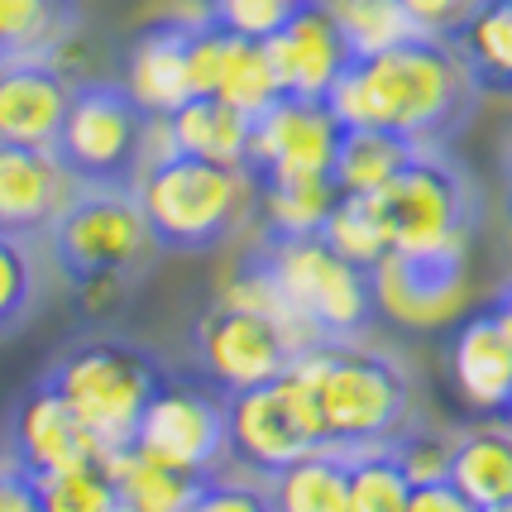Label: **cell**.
I'll return each instance as SVG.
<instances>
[{
  "instance_id": "6da1fadb",
  "label": "cell",
  "mask_w": 512,
  "mask_h": 512,
  "mask_svg": "<svg viewBox=\"0 0 512 512\" xmlns=\"http://www.w3.org/2000/svg\"><path fill=\"white\" fill-rule=\"evenodd\" d=\"M326 106L340 125L388 130L412 139L417 149H441L450 134L465 130L479 106V87L469 82L446 39L417 34L383 53L350 58Z\"/></svg>"
},
{
  "instance_id": "7a4b0ae2",
  "label": "cell",
  "mask_w": 512,
  "mask_h": 512,
  "mask_svg": "<svg viewBox=\"0 0 512 512\" xmlns=\"http://www.w3.org/2000/svg\"><path fill=\"white\" fill-rule=\"evenodd\" d=\"M240 283L254 288V302L278 312L312 345H355L379 316L374 268L350 264L321 235H273L264 230L249 249Z\"/></svg>"
},
{
  "instance_id": "3957f363",
  "label": "cell",
  "mask_w": 512,
  "mask_h": 512,
  "mask_svg": "<svg viewBox=\"0 0 512 512\" xmlns=\"http://www.w3.org/2000/svg\"><path fill=\"white\" fill-rule=\"evenodd\" d=\"M134 201L158 249L206 254L249 221L254 187H249L245 168L158 149L134 182Z\"/></svg>"
},
{
  "instance_id": "277c9868",
  "label": "cell",
  "mask_w": 512,
  "mask_h": 512,
  "mask_svg": "<svg viewBox=\"0 0 512 512\" xmlns=\"http://www.w3.org/2000/svg\"><path fill=\"white\" fill-rule=\"evenodd\" d=\"M297 374L312 383L331 450L383 446L402 436L412 412V383L393 355L359 350V345H316L297 364Z\"/></svg>"
},
{
  "instance_id": "5b68a950",
  "label": "cell",
  "mask_w": 512,
  "mask_h": 512,
  "mask_svg": "<svg viewBox=\"0 0 512 512\" xmlns=\"http://www.w3.org/2000/svg\"><path fill=\"white\" fill-rule=\"evenodd\" d=\"M44 379L87 422L101 455H115V450L130 446L144 407L173 383V374L149 350L101 335V340H82V345L63 350L44 369Z\"/></svg>"
},
{
  "instance_id": "8992f818",
  "label": "cell",
  "mask_w": 512,
  "mask_h": 512,
  "mask_svg": "<svg viewBox=\"0 0 512 512\" xmlns=\"http://www.w3.org/2000/svg\"><path fill=\"white\" fill-rule=\"evenodd\" d=\"M154 139L158 120L125 91V82H72L63 125L48 154L77 187L134 192L139 173L149 168Z\"/></svg>"
},
{
  "instance_id": "52a82bcc",
  "label": "cell",
  "mask_w": 512,
  "mask_h": 512,
  "mask_svg": "<svg viewBox=\"0 0 512 512\" xmlns=\"http://www.w3.org/2000/svg\"><path fill=\"white\" fill-rule=\"evenodd\" d=\"M388 254H465L479 201L441 149H417L379 192H369Z\"/></svg>"
},
{
  "instance_id": "ba28073f",
  "label": "cell",
  "mask_w": 512,
  "mask_h": 512,
  "mask_svg": "<svg viewBox=\"0 0 512 512\" xmlns=\"http://www.w3.org/2000/svg\"><path fill=\"white\" fill-rule=\"evenodd\" d=\"M44 235L63 283L77 292L125 283L130 273H139L154 245L134 192H111V187H72V197L58 206Z\"/></svg>"
},
{
  "instance_id": "9c48e42d",
  "label": "cell",
  "mask_w": 512,
  "mask_h": 512,
  "mask_svg": "<svg viewBox=\"0 0 512 512\" xmlns=\"http://www.w3.org/2000/svg\"><path fill=\"white\" fill-rule=\"evenodd\" d=\"M312 450L331 446H326V426L316 412L312 383L297 369L283 379L225 393V460L268 479L273 469L292 465Z\"/></svg>"
},
{
  "instance_id": "30bf717a",
  "label": "cell",
  "mask_w": 512,
  "mask_h": 512,
  "mask_svg": "<svg viewBox=\"0 0 512 512\" xmlns=\"http://www.w3.org/2000/svg\"><path fill=\"white\" fill-rule=\"evenodd\" d=\"M312 350V340L297 335L278 312H268L264 302L230 297L197 321V359L221 398L254 388V383L283 379Z\"/></svg>"
},
{
  "instance_id": "8fae6325",
  "label": "cell",
  "mask_w": 512,
  "mask_h": 512,
  "mask_svg": "<svg viewBox=\"0 0 512 512\" xmlns=\"http://www.w3.org/2000/svg\"><path fill=\"white\" fill-rule=\"evenodd\" d=\"M340 130H345V125L331 115L326 101L278 96L273 106H264L259 115H249V144H245V163H240L249 187L331 178L335 149H340Z\"/></svg>"
},
{
  "instance_id": "7c38bea8",
  "label": "cell",
  "mask_w": 512,
  "mask_h": 512,
  "mask_svg": "<svg viewBox=\"0 0 512 512\" xmlns=\"http://www.w3.org/2000/svg\"><path fill=\"white\" fill-rule=\"evenodd\" d=\"M125 450L178 474H216L225 460V398H206L173 379L144 407Z\"/></svg>"
},
{
  "instance_id": "4fadbf2b",
  "label": "cell",
  "mask_w": 512,
  "mask_h": 512,
  "mask_svg": "<svg viewBox=\"0 0 512 512\" xmlns=\"http://www.w3.org/2000/svg\"><path fill=\"white\" fill-rule=\"evenodd\" d=\"M10 450L29 479H53V474L101 465L96 436L44 374L24 388L15 412H10Z\"/></svg>"
},
{
  "instance_id": "5bb4252c",
  "label": "cell",
  "mask_w": 512,
  "mask_h": 512,
  "mask_svg": "<svg viewBox=\"0 0 512 512\" xmlns=\"http://www.w3.org/2000/svg\"><path fill=\"white\" fill-rule=\"evenodd\" d=\"M268 67L278 77L283 96H302V101H326L340 72L350 67V44L335 24L331 0H307L292 5V15L278 24V34L264 39Z\"/></svg>"
},
{
  "instance_id": "9a60e30c",
  "label": "cell",
  "mask_w": 512,
  "mask_h": 512,
  "mask_svg": "<svg viewBox=\"0 0 512 512\" xmlns=\"http://www.w3.org/2000/svg\"><path fill=\"white\" fill-rule=\"evenodd\" d=\"M72 82L53 58H0V144L53 149Z\"/></svg>"
},
{
  "instance_id": "2e32d148",
  "label": "cell",
  "mask_w": 512,
  "mask_h": 512,
  "mask_svg": "<svg viewBox=\"0 0 512 512\" xmlns=\"http://www.w3.org/2000/svg\"><path fill=\"white\" fill-rule=\"evenodd\" d=\"M379 312L407 326H431L465 292V254H383L374 264Z\"/></svg>"
},
{
  "instance_id": "e0dca14e",
  "label": "cell",
  "mask_w": 512,
  "mask_h": 512,
  "mask_svg": "<svg viewBox=\"0 0 512 512\" xmlns=\"http://www.w3.org/2000/svg\"><path fill=\"white\" fill-rule=\"evenodd\" d=\"M77 182L58 168L48 149L0 144V235H34L48 230L58 206L72 197Z\"/></svg>"
},
{
  "instance_id": "ac0fdd59",
  "label": "cell",
  "mask_w": 512,
  "mask_h": 512,
  "mask_svg": "<svg viewBox=\"0 0 512 512\" xmlns=\"http://www.w3.org/2000/svg\"><path fill=\"white\" fill-rule=\"evenodd\" d=\"M187 24H192V15H168V20L144 24L130 48L125 91L154 120L173 115L192 96V82H187Z\"/></svg>"
},
{
  "instance_id": "d6986e66",
  "label": "cell",
  "mask_w": 512,
  "mask_h": 512,
  "mask_svg": "<svg viewBox=\"0 0 512 512\" xmlns=\"http://www.w3.org/2000/svg\"><path fill=\"white\" fill-rule=\"evenodd\" d=\"M450 369L465 402H474L479 412L503 417V407L512 398V340L493 326L484 312H474L450 340Z\"/></svg>"
},
{
  "instance_id": "ffe728a7",
  "label": "cell",
  "mask_w": 512,
  "mask_h": 512,
  "mask_svg": "<svg viewBox=\"0 0 512 512\" xmlns=\"http://www.w3.org/2000/svg\"><path fill=\"white\" fill-rule=\"evenodd\" d=\"M446 44L479 96H512V0H474L465 20L446 34Z\"/></svg>"
},
{
  "instance_id": "44dd1931",
  "label": "cell",
  "mask_w": 512,
  "mask_h": 512,
  "mask_svg": "<svg viewBox=\"0 0 512 512\" xmlns=\"http://www.w3.org/2000/svg\"><path fill=\"white\" fill-rule=\"evenodd\" d=\"M158 139L173 154H192L240 168L249 144V115H240L221 96H187L178 111L158 120Z\"/></svg>"
},
{
  "instance_id": "7402d4cb",
  "label": "cell",
  "mask_w": 512,
  "mask_h": 512,
  "mask_svg": "<svg viewBox=\"0 0 512 512\" xmlns=\"http://www.w3.org/2000/svg\"><path fill=\"white\" fill-rule=\"evenodd\" d=\"M273 512H350V460L345 450H312L264 479Z\"/></svg>"
},
{
  "instance_id": "603a6c76",
  "label": "cell",
  "mask_w": 512,
  "mask_h": 512,
  "mask_svg": "<svg viewBox=\"0 0 512 512\" xmlns=\"http://www.w3.org/2000/svg\"><path fill=\"white\" fill-rule=\"evenodd\" d=\"M101 469L111 479L115 498L130 512H187L197 503L201 484L211 474H178V469L149 465L130 450H115V455H101Z\"/></svg>"
},
{
  "instance_id": "cb8c5ba5",
  "label": "cell",
  "mask_w": 512,
  "mask_h": 512,
  "mask_svg": "<svg viewBox=\"0 0 512 512\" xmlns=\"http://www.w3.org/2000/svg\"><path fill=\"white\" fill-rule=\"evenodd\" d=\"M446 479L474 508L512 498V426L503 431H469L446 450Z\"/></svg>"
},
{
  "instance_id": "d4e9b609",
  "label": "cell",
  "mask_w": 512,
  "mask_h": 512,
  "mask_svg": "<svg viewBox=\"0 0 512 512\" xmlns=\"http://www.w3.org/2000/svg\"><path fill=\"white\" fill-rule=\"evenodd\" d=\"M417 154L412 139L388 130H364V125H345L340 130V149H335L331 178L340 192H355V197H369L379 192L383 182L398 173L407 158Z\"/></svg>"
},
{
  "instance_id": "484cf974",
  "label": "cell",
  "mask_w": 512,
  "mask_h": 512,
  "mask_svg": "<svg viewBox=\"0 0 512 512\" xmlns=\"http://www.w3.org/2000/svg\"><path fill=\"white\" fill-rule=\"evenodd\" d=\"M350 460V512H402L412 489V465L402 455V436L383 446L345 450Z\"/></svg>"
},
{
  "instance_id": "4316f807",
  "label": "cell",
  "mask_w": 512,
  "mask_h": 512,
  "mask_svg": "<svg viewBox=\"0 0 512 512\" xmlns=\"http://www.w3.org/2000/svg\"><path fill=\"white\" fill-rule=\"evenodd\" d=\"M67 29V0H0V58H48Z\"/></svg>"
},
{
  "instance_id": "83f0119b",
  "label": "cell",
  "mask_w": 512,
  "mask_h": 512,
  "mask_svg": "<svg viewBox=\"0 0 512 512\" xmlns=\"http://www.w3.org/2000/svg\"><path fill=\"white\" fill-rule=\"evenodd\" d=\"M335 24L345 34V44L355 58L383 53V48L402 44V39H417L422 29L412 24V15L402 10V0H331Z\"/></svg>"
},
{
  "instance_id": "f1b7e54d",
  "label": "cell",
  "mask_w": 512,
  "mask_h": 512,
  "mask_svg": "<svg viewBox=\"0 0 512 512\" xmlns=\"http://www.w3.org/2000/svg\"><path fill=\"white\" fill-rule=\"evenodd\" d=\"M335 254H345L350 264L359 268H374L388 254V240H383V225L374 216V201L369 197H355V192H340L331 206V216L321 221L316 230Z\"/></svg>"
},
{
  "instance_id": "f546056e",
  "label": "cell",
  "mask_w": 512,
  "mask_h": 512,
  "mask_svg": "<svg viewBox=\"0 0 512 512\" xmlns=\"http://www.w3.org/2000/svg\"><path fill=\"white\" fill-rule=\"evenodd\" d=\"M216 96L230 101L240 115H259L264 106H273V101L283 96V91H278V77H273V67H268L264 44H249V39L235 44L230 67H225L221 91H216Z\"/></svg>"
},
{
  "instance_id": "4dcf8cb0",
  "label": "cell",
  "mask_w": 512,
  "mask_h": 512,
  "mask_svg": "<svg viewBox=\"0 0 512 512\" xmlns=\"http://www.w3.org/2000/svg\"><path fill=\"white\" fill-rule=\"evenodd\" d=\"M34 297H39V278L29 264V249L20 245V235H0V335L15 331L34 312Z\"/></svg>"
},
{
  "instance_id": "1f68e13d",
  "label": "cell",
  "mask_w": 512,
  "mask_h": 512,
  "mask_svg": "<svg viewBox=\"0 0 512 512\" xmlns=\"http://www.w3.org/2000/svg\"><path fill=\"white\" fill-rule=\"evenodd\" d=\"M206 15L221 24L225 34L264 44L268 34H278V24L292 15V0H206Z\"/></svg>"
},
{
  "instance_id": "d6a6232c",
  "label": "cell",
  "mask_w": 512,
  "mask_h": 512,
  "mask_svg": "<svg viewBox=\"0 0 512 512\" xmlns=\"http://www.w3.org/2000/svg\"><path fill=\"white\" fill-rule=\"evenodd\" d=\"M187 512H273L268 508L264 489H249V484H230L221 474H211L206 484H201L197 503Z\"/></svg>"
},
{
  "instance_id": "836d02e7",
  "label": "cell",
  "mask_w": 512,
  "mask_h": 512,
  "mask_svg": "<svg viewBox=\"0 0 512 512\" xmlns=\"http://www.w3.org/2000/svg\"><path fill=\"white\" fill-rule=\"evenodd\" d=\"M402 512H479V508L450 484L446 474H422V479H412Z\"/></svg>"
},
{
  "instance_id": "e575fe53",
  "label": "cell",
  "mask_w": 512,
  "mask_h": 512,
  "mask_svg": "<svg viewBox=\"0 0 512 512\" xmlns=\"http://www.w3.org/2000/svg\"><path fill=\"white\" fill-rule=\"evenodd\" d=\"M474 0H402V10L412 15V24L431 34V39H446L455 24L465 20V10Z\"/></svg>"
},
{
  "instance_id": "d590c367",
  "label": "cell",
  "mask_w": 512,
  "mask_h": 512,
  "mask_svg": "<svg viewBox=\"0 0 512 512\" xmlns=\"http://www.w3.org/2000/svg\"><path fill=\"white\" fill-rule=\"evenodd\" d=\"M0 512H48L39 479H29L20 465L0 469Z\"/></svg>"
},
{
  "instance_id": "8d00e7d4",
  "label": "cell",
  "mask_w": 512,
  "mask_h": 512,
  "mask_svg": "<svg viewBox=\"0 0 512 512\" xmlns=\"http://www.w3.org/2000/svg\"><path fill=\"white\" fill-rule=\"evenodd\" d=\"M484 316H489L493 326H498V331H503V335L512 340V283H508V288L493 292V302L484 307Z\"/></svg>"
},
{
  "instance_id": "74e56055",
  "label": "cell",
  "mask_w": 512,
  "mask_h": 512,
  "mask_svg": "<svg viewBox=\"0 0 512 512\" xmlns=\"http://www.w3.org/2000/svg\"><path fill=\"white\" fill-rule=\"evenodd\" d=\"M503 206H508V221H512V139L503 149Z\"/></svg>"
},
{
  "instance_id": "f35d334b",
  "label": "cell",
  "mask_w": 512,
  "mask_h": 512,
  "mask_svg": "<svg viewBox=\"0 0 512 512\" xmlns=\"http://www.w3.org/2000/svg\"><path fill=\"white\" fill-rule=\"evenodd\" d=\"M479 512H512V498H498V503H489V508H479Z\"/></svg>"
},
{
  "instance_id": "ab89813d",
  "label": "cell",
  "mask_w": 512,
  "mask_h": 512,
  "mask_svg": "<svg viewBox=\"0 0 512 512\" xmlns=\"http://www.w3.org/2000/svg\"><path fill=\"white\" fill-rule=\"evenodd\" d=\"M503 422H508V426H512V398H508V407H503Z\"/></svg>"
},
{
  "instance_id": "60d3db41",
  "label": "cell",
  "mask_w": 512,
  "mask_h": 512,
  "mask_svg": "<svg viewBox=\"0 0 512 512\" xmlns=\"http://www.w3.org/2000/svg\"><path fill=\"white\" fill-rule=\"evenodd\" d=\"M292 5H307V0H292Z\"/></svg>"
}]
</instances>
